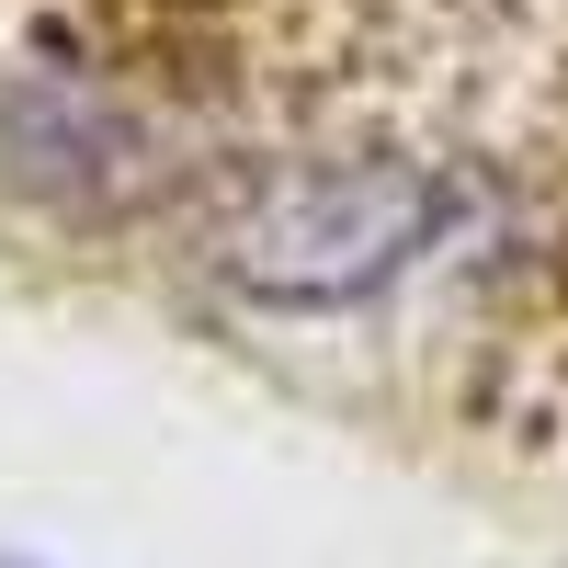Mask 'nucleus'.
Here are the masks:
<instances>
[{
	"label": "nucleus",
	"mask_w": 568,
	"mask_h": 568,
	"mask_svg": "<svg viewBox=\"0 0 568 568\" xmlns=\"http://www.w3.org/2000/svg\"><path fill=\"white\" fill-rule=\"evenodd\" d=\"M0 205L240 353L568 455V0H12Z\"/></svg>",
	"instance_id": "f257e3e1"
},
{
	"label": "nucleus",
	"mask_w": 568,
	"mask_h": 568,
	"mask_svg": "<svg viewBox=\"0 0 568 568\" xmlns=\"http://www.w3.org/2000/svg\"><path fill=\"white\" fill-rule=\"evenodd\" d=\"M0 568H12V557H0Z\"/></svg>",
	"instance_id": "f03ea898"
}]
</instances>
